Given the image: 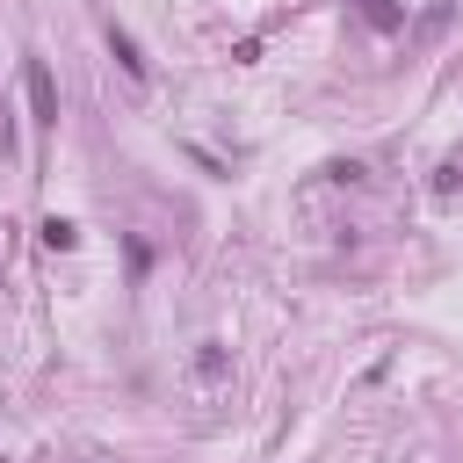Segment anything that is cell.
<instances>
[{"mask_svg": "<svg viewBox=\"0 0 463 463\" xmlns=\"http://www.w3.org/2000/svg\"><path fill=\"white\" fill-rule=\"evenodd\" d=\"M22 87H29V116H36L43 130H58V80H51V65H43V58H29V65H22Z\"/></svg>", "mask_w": 463, "mask_h": 463, "instance_id": "6da1fadb", "label": "cell"}, {"mask_svg": "<svg viewBox=\"0 0 463 463\" xmlns=\"http://www.w3.org/2000/svg\"><path fill=\"white\" fill-rule=\"evenodd\" d=\"M109 51H116V65H123V72H130V80H137V87H145V80H152V65H145V51H137V43H130V29H116V22H109Z\"/></svg>", "mask_w": 463, "mask_h": 463, "instance_id": "7a4b0ae2", "label": "cell"}, {"mask_svg": "<svg viewBox=\"0 0 463 463\" xmlns=\"http://www.w3.org/2000/svg\"><path fill=\"white\" fill-rule=\"evenodd\" d=\"M36 239H43L51 253H72V246H80V232H72L65 217H43V224H36Z\"/></svg>", "mask_w": 463, "mask_h": 463, "instance_id": "3957f363", "label": "cell"}, {"mask_svg": "<svg viewBox=\"0 0 463 463\" xmlns=\"http://www.w3.org/2000/svg\"><path fill=\"white\" fill-rule=\"evenodd\" d=\"M362 14H369V29H398V22H405L391 0H362Z\"/></svg>", "mask_w": 463, "mask_h": 463, "instance_id": "277c9868", "label": "cell"}, {"mask_svg": "<svg viewBox=\"0 0 463 463\" xmlns=\"http://www.w3.org/2000/svg\"><path fill=\"white\" fill-rule=\"evenodd\" d=\"M195 369H203V376H224V347H217V340H203V362H195Z\"/></svg>", "mask_w": 463, "mask_h": 463, "instance_id": "5b68a950", "label": "cell"}]
</instances>
